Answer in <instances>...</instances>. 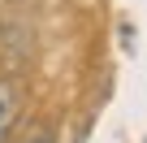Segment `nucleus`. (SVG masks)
I'll list each match as a JSON object with an SVG mask.
<instances>
[{"instance_id": "nucleus-2", "label": "nucleus", "mask_w": 147, "mask_h": 143, "mask_svg": "<svg viewBox=\"0 0 147 143\" xmlns=\"http://www.w3.org/2000/svg\"><path fill=\"white\" fill-rule=\"evenodd\" d=\"M13 143H52V130H48V126H35V130H26V134H18Z\"/></svg>"}, {"instance_id": "nucleus-1", "label": "nucleus", "mask_w": 147, "mask_h": 143, "mask_svg": "<svg viewBox=\"0 0 147 143\" xmlns=\"http://www.w3.org/2000/svg\"><path fill=\"white\" fill-rule=\"evenodd\" d=\"M18 113H22L18 87L0 78V143H9V134H13V126H18Z\"/></svg>"}]
</instances>
